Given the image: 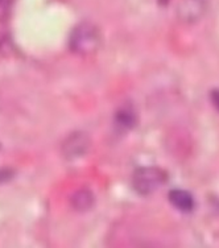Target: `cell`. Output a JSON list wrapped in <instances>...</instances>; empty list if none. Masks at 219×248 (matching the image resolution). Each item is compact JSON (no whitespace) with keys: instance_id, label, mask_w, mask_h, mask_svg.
Returning <instances> with one entry per match:
<instances>
[{"instance_id":"6da1fadb","label":"cell","mask_w":219,"mask_h":248,"mask_svg":"<svg viewBox=\"0 0 219 248\" xmlns=\"http://www.w3.org/2000/svg\"><path fill=\"white\" fill-rule=\"evenodd\" d=\"M100 44L99 29L91 23H81L73 29L69 40V45L77 54H91L98 49Z\"/></svg>"},{"instance_id":"7a4b0ae2","label":"cell","mask_w":219,"mask_h":248,"mask_svg":"<svg viewBox=\"0 0 219 248\" xmlns=\"http://www.w3.org/2000/svg\"><path fill=\"white\" fill-rule=\"evenodd\" d=\"M167 181V174L160 168H139L132 177V186L140 196H149L158 190Z\"/></svg>"},{"instance_id":"3957f363","label":"cell","mask_w":219,"mask_h":248,"mask_svg":"<svg viewBox=\"0 0 219 248\" xmlns=\"http://www.w3.org/2000/svg\"><path fill=\"white\" fill-rule=\"evenodd\" d=\"M90 148V139L85 132H73L62 143V155L67 160H77L85 156Z\"/></svg>"},{"instance_id":"277c9868","label":"cell","mask_w":219,"mask_h":248,"mask_svg":"<svg viewBox=\"0 0 219 248\" xmlns=\"http://www.w3.org/2000/svg\"><path fill=\"white\" fill-rule=\"evenodd\" d=\"M207 8L206 0H182L178 5V15L180 19L185 20L186 23H193L202 17Z\"/></svg>"},{"instance_id":"5b68a950","label":"cell","mask_w":219,"mask_h":248,"mask_svg":"<svg viewBox=\"0 0 219 248\" xmlns=\"http://www.w3.org/2000/svg\"><path fill=\"white\" fill-rule=\"evenodd\" d=\"M169 201L171 203L177 210L180 211H191L194 209V198L190 193H188L186 190H181V189H174L169 193Z\"/></svg>"},{"instance_id":"8992f818","label":"cell","mask_w":219,"mask_h":248,"mask_svg":"<svg viewBox=\"0 0 219 248\" xmlns=\"http://www.w3.org/2000/svg\"><path fill=\"white\" fill-rule=\"evenodd\" d=\"M94 202H95L94 194L87 189H81V190L76 191L72 196V200H70L73 209L77 211H81V213L90 210L94 206Z\"/></svg>"},{"instance_id":"52a82bcc","label":"cell","mask_w":219,"mask_h":248,"mask_svg":"<svg viewBox=\"0 0 219 248\" xmlns=\"http://www.w3.org/2000/svg\"><path fill=\"white\" fill-rule=\"evenodd\" d=\"M116 124L120 128L128 129L132 128L136 122V116H135V110L131 106H123L118 112H116Z\"/></svg>"},{"instance_id":"ba28073f","label":"cell","mask_w":219,"mask_h":248,"mask_svg":"<svg viewBox=\"0 0 219 248\" xmlns=\"http://www.w3.org/2000/svg\"><path fill=\"white\" fill-rule=\"evenodd\" d=\"M14 176V170H11V169H0V184L8 182Z\"/></svg>"},{"instance_id":"9c48e42d","label":"cell","mask_w":219,"mask_h":248,"mask_svg":"<svg viewBox=\"0 0 219 248\" xmlns=\"http://www.w3.org/2000/svg\"><path fill=\"white\" fill-rule=\"evenodd\" d=\"M211 100H213V105L219 110V90H213L211 91Z\"/></svg>"}]
</instances>
